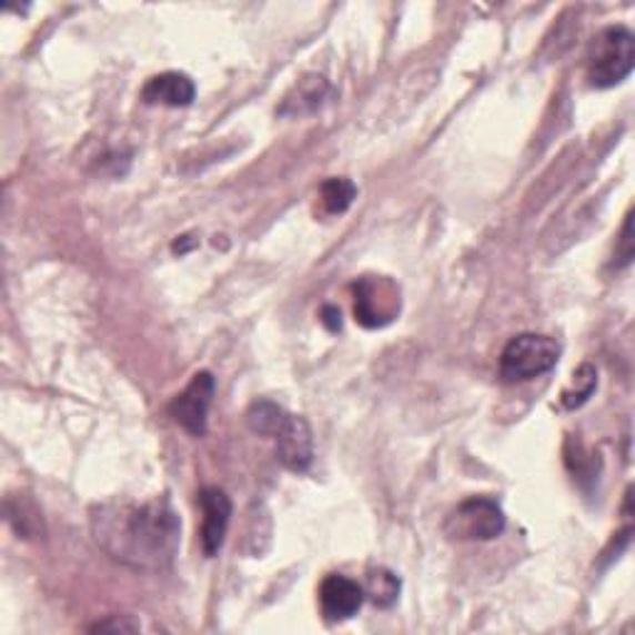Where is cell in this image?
<instances>
[{"instance_id":"5b68a950","label":"cell","mask_w":635,"mask_h":635,"mask_svg":"<svg viewBox=\"0 0 635 635\" xmlns=\"http://www.w3.org/2000/svg\"><path fill=\"white\" fill-rule=\"evenodd\" d=\"M400 313L397 285L383 276H365L355 283V321L363 327H385Z\"/></svg>"},{"instance_id":"2e32d148","label":"cell","mask_w":635,"mask_h":635,"mask_svg":"<svg viewBox=\"0 0 635 635\" xmlns=\"http://www.w3.org/2000/svg\"><path fill=\"white\" fill-rule=\"evenodd\" d=\"M596 385H598L596 367L584 363L574 373V383H571L568 390H564V395H561V402H564L566 410H576V407L584 405V402L591 395L596 393Z\"/></svg>"},{"instance_id":"52a82bcc","label":"cell","mask_w":635,"mask_h":635,"mask_svg":"<svg viewBox=\"0 0 635 635\" xmlns=\"http://www.w3.org/2000/svg\"><path fill=\"white\" fill-rule=\"evenodd\" d=\"M199 506L201 514H204V522H201V552L209 558L216 556L224 546V538L229 532L231 522V500L224 490L219 486H206V490L199 492Z\"/></svg>"},{"instance_id":"ba28073f","label":"cell","mask_w":635,"mask_h":635,"mask_svg":"<svg viewBox=\"0 0 635 635\" xmlns=\"http://www.w3.org/2000/svg\"><path fill=\"white\" fill-rule=\"evenodd\" d=\"M276 440L279 460L285 470L305 472L313 462V432L311 425L299 415H289L281 430L273 435Z\"/></svg>"},{"instance_id":"277c9868","label":"cell","mask_w":635,"mask_h":635,"mask_svg":"<svg viewBox=\"0 0 635 635\" xmlns=\"http://www.w3.org/2000/svg\"><path fill=\"white\" fill-rule=\"evenodd\" d=\"M506 526L502 506L490 496H470L444 518V534L454 542H492Z\"/></svg>"},{"instance_id":"8992f818","label":"cell","mask_w":635,"mask_h":635,"mask_svg":"<svg viewBox=\"0 0 635 635\" xmlns=\"http://www.w3.org/2000/svg\"><path fill=\"white\" fill-rule=\"evenodd\" d=\"M216 393V380L206 370H201L192 377L182 393H179L172 405H169V412L177 425H182L189 435L194 437H204L206 435V415L211 407V400H214Z\"/></svg>"},{"instance_id":"6da1fadb","label":"cell","mask_w":635,"mask_h":635,"mask_svg":"<svg viewBox=\"0 0 635 635\" xmlns=\"http://www.w3.org/2000/svg\"><path fill=\"white\" fill-rule=\"evenodd\" d=\"M90 526L102 552L134 571H167L182 544V522L164 496L98 504L90 512Z\"/></svg>"},{"instance_id":"7a4b0ae2","label":"cell","mask_w":635,"mask_h":635,"mask_svg":"<svg viewBox=\"0 0 635 635\" xmlns=\"http://www.w3.org/2000/svg\"><path fill=\"white\" fill-rule=\"evenodd\" d=\"M635 65V38L626 26H611L588 42L586 78L591 88L606 90L626 80Z\"/></svg>"},{"instance_id":"9c48e42d","label":"cell","mask_w":635,"mask_h":635,"mask_svg":"<svg viewBox=\"0 0 635 635\" xmlns=\"http://www.w3.org/2000/svg\"><path fill=\"white\" fill-rule=\"evenodd\" d=\"M365 603V588L357 584V581L341 576V574H331L323 578L321 584V608L323 616L327 621H347L353 618L355 613L363 608Z\"/></svg>"},{"instance_id":"4fadbf2b","label":"cell","mask_w":635,"mask_h":635,"mask_svg":"<svg viewBox=\"0 0 635 635\" xmlns=\"http://www.w3.org/2000/svg\"><path fill=\"white\" fill-rule=\"evenodd\" d=\"M365 596L380 608H390L400 596V581L387 568H370L365 578Z\"/></svg>"},{"instance_id":"e0dca14e","label":"cell","mask_w":635,"mask_h":635,"mask_svg":"<svg viewBox=\"0 0 635 635\" xmlns=\"http://www.w3.org/2000/svg\"><path fill=\"white\" fill-rule=\"evenodd\" d=\"M616 259H618V266H628V263L633 261V214H628L626 224H623L621 246L616 249Z\"/></svg>"},{"instance_id":"9a60e30c","label":"cell","mask_w":635,"mask_h":635,"mask_svg":"<svg viewBox=\"0 0 635 635\" xmlns=\"http://www.w3.org/2000/svg\"><path fill=\"white\" fill-rule=\"evenodd\" d=\"M355 196H357V189L351 179H345V177L327 179V182H323L321 187V199H323V206L327 214H343V211L351 209Z\"/></svg>"},{"instance_id":"5bb4252c","label":"cell","mask_w":635,"mask_h":635,"mask_svg":"<svg viewBox=\"0 0 635 635\" xmlns=\"http://www.w3.org/2000/svg\"><path fill=\"white\" fill-rule=\"evenodd\" d=\"M289 417V412L283 407H279L276 402H269V400H261V402H253L251 410L246 412V422L249 427L256 432V435H266L273 437L276 432L281 430V425Z\"/></svg>"},{"instance_id":"3957f363","label":"cell","mask_w":635,"mask_h":635,"mask_svg":"<svg viewBox=\"0 0 635 635\" xmlns=\"http://www.w3.org/2000/svg\"><path fill=\"white\" fill-rule=\"evenodd\" d=\"M561 357V347L548 335L522 333L512 337L502 351L500 375L506 383H524V380L552 373Z\"/></svg>"},{"instance_id":"7c38bea8","label":"cell","mask_w":635,"mask_h":635,"mask_svg":"<svg viewBox=\"0 0 635 635\" xmlns=\"http://www.w3.org/2000/svg\"><path fill=\"white\" fill-rule=\"evenodd\" d=\"M6 514L10 526L16 528L18 536L23 538H38L46 534V526H42V514L36 506V502L26 494L8 496L6 502Z\"/></svg>"},{"instance_id":"8fae6325","label":"cell","mask_w":635,"mask_h":635,"mask_svg":"<svg viewBox=\"0 0 635 635\" xmlns=\"http://www.w3.org/2000/svg\"><path fill=\"white\" fill-rule=\"evenodd\" d=\"M327 92V80L323 75H305L299 80V84L285 94L283 104L279 108V114L283 118H301V114L315 112L325 102Z\"/></svg>"},{"instance_id":"30bf717a","label":"cell","mask_w":635,"mask_h":635,"mask_svg":"<svg viewBox=\"0 0 635 635\" xmlns=\"http://www.w3.org/2000/svg\"><path fill=\"white\" fill-rule=\"evenodd\" d=\"M196 98L194 80L184 72H162L142 88L147 104H167V108H187Z\"/></svg>"},{"instance_id":"d6986e66","label":"cell","mask_w":635,"mask_h":635,"mask_svg":"<svg viewBox=\"0 0 635 635\" xmlns=\"http://www.w3.org/2000/svg\"><path fill=\"white\" fill-rule=\"evenodd\" d=\"M137 631L134 623H124V621H112V623H98L92 631Z\"/></svg>"},{"instance_id":"ac0fdd59","label":"cell","mask_w":635,"mask_h":635,"mask_svg":"<svg viewBox=\"0 0 635 635\" xmlns=\"http://www.w3.org/2000/svg\"><path fill=\"white\" fill-rule=\"evenodd\" d=\"M321 323H323L331 333H337V331H341V327H343L341 311H337L335 305H323V311H321Z\"/></svg>"}]
</instances>
